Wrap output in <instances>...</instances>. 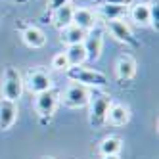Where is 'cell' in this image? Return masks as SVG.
Returning a JSON list of instances; mask_svg holds the SVG:
<instances>
[{
  "label": "cell",
  "mask_w": 159,
  "mask_h": 159,
  "mask_svg": "<svg viewBox=\"0 0 159 159\" xmlns=\"http://www.w3.org/2000/svg\"><path fill=\"white\" fill-rule=\"evenodd\" d=\"M23 77L17 71V67L8 65L2 71V79H0V96L10 102H19L21 94H23Z\"/></svg>",
  "instance_id": "obj_1"
},
{
  "label": "cell",
  "mask_w": 159,
  "mask_h": 159,
  "mask_svg": "<svg viewBox=\"0 0 159 159\" xmlns=\"http://www.w3.org/2000/svg\"><path fill=\"white\" fill-rule=\"evenodd\" d=\"M67 79L71 83H77V84H83L86 88H104L107 84V77L102 73V71H96V69H88V67H69L65 71Z\"/></svg>",
  "instance_id": "obj_2"
},
{
  "label": "cell",
  "mask_w": 159,
  "mask_h": 159,
  "mask_svg": "<svg viewBox=\"0 0 159 159\" xmlns=\"http://www.w3.org/2000/svg\"><path fill=\"white\" fill-rule=\"evenodd\" d=\"M113 104L111 96L106 92H92L88 102V123L92 125L94 129H100L102 125H106V115L107 109Z\"/></svg>",
  "instance_id": "obj_3"
},
{
  "label": "cell",
  "mask_w": 159,
  "mask_h": 159,
  "mask_svg": "<svg viewBox=\"0 0 159 159\" xmlns=\"http://www.w3.org/2000/svg\"><path fill=\"white\" fill-rule=\"evenodd\" d=\"M60 102H61V94H60V90L58 88H50L46 90V92H40L35 96V111H37V115L42 119V121H50L52 115L56 113V109H58L60 106Z\"/></svg>",
  "instance_id": "obj_4"
},
{
  "label": "cell",
  "mask_w": 159,
  "mask_h": 159,
  "mask_svg": "<svg viewBox=\"0 0 159 159\" xmlns=\"http://www.w3.org/2000/svg\"><path fill=\"white\" fill-rule=\"evenodd\" d=\"M90 96H92V88H86L83 84L73 83V84H69L65 88L61 102H63V106L69 107V109H81V107L88 106Z\"/></svg>",
  "instance_id": "obj_5"
},
{
  "label": "cell",
  "mask_w": 159,
  "mask_h": 159,
  "mask_svg": "<svg viewBox=\"0 0 159 159\" xmlns=\"http://www.w3.org/2000/svg\"><path fill=\"white\" fill-rule=\"evenodd\" d=\"M23 86H27V90L31 94H40V92H46L50 90L54 84H52V77L46 69L42 67H37V69H31L27 71L25 79H23Z\"/></svg>",
  "instance_id": "obj_6"
},
{
  "label": "cell",
  "mask_w": 159,
  "mask_h": 159,
  "mask_svg": "<svg viewBox=\"0 0 159 159\" xmlns=\"http://www.w3.org/2000/svg\"><path fill=\"white\" fill-rule=\"evenodd\" d=\"M83 46L86 50V58L90 61H98L102 56V50H104V29L100 25L90 29L83 40Z\"/></svg>",
  "instance_id": "obj_7"
},
{
  "label": "cell",
  "mask_w": 159,
  "mask_h": 159,
  "mask_svg": "<svg viewBox=\"0 0 159 159\" xmlns=\"http://www.w3.org/2000/svg\"><path fill=\"white\" fill-rule=\"evenodd\" d=\"M104 23H106V29L111 33V37H115L119 42H125L129 46H134V48L140 46V42L134 39L132 31L125 19H113V21H104Z\"/></svg>",
  "instance_id": "obj_8"
},
{
  "label": "cell",
  "mask_w": 159,
  "mask_h": 159,
  "mask_svg": "<svg viewBox=\"0 0 159 159\" xmlns=\"http://www.w3.org/2000/svg\"><path fill=\"white\" fill-rule=\"evenodd\" d=\"M17 102H10L0 98V130H10L14 127V123L17 121Z\"/></svg>",
  "instance_id": "obj_9"
},
{
  "label": "cell",
  "mask_w": 159,
  "mask_h": 159,
  "mask_svg": "<svg viewBox=\"0 0 159 159\" xmlns=\"http://www.w3.org/2000/svg\"><path fill=\"white\" fill-rule=\"evenodd\" d=\"M130 107L125 104H111L106 115V125H111V127H125L130 121Z\"/></svg>",
  "instance_id": "obj_10"
},
{
  "label": "cell",
  "mask_w": 159,
  "mask_h": 159,
  "mask_svg": "<svg viewBox=\"0 0 159 159\" xmlns=\"http://www.w3.org/2000/svg\"><path fill=\"white\" fill-rule=\"evenodd\" d=\"M73 25H77L79 29L88 33L90 29H94L98 25V16L90 8H75L73 10Z\"/></svg>",
  "instance_id": "obj_11"
},
{
  "label": "cell",
  "mask_w": 159,
  "mask_h": 159,
  "mask_svg": "<svg viewBox=\"0 0 159 159\" xmlns=\"http://www.w3.org/2000/svg\"><path fill=\"white\" fill-rule=\"evenodd\" d=\"M115 73L119 81H132L134 75H136V60L132 58L130 54H121L117 65H115Z\"/></svg>",
  "instance_id": "obj_12"
},
{
  "label": "cell",
  "mask_w": 159,
  "mask_h": 159,
  "mask_svg": "<svg viewBox=\"0 0 159 159\" xmlns=\"http://www.w3.org/2000/svg\"><path fill=\"white\" fill-rule=\"evenodd\" d=\"M21 39L29 48H42L46 44V35L37 25H23L21 27Z\"/></svg>",
  "instance_id": "obj_13"
},
{
  "label": "cell",
  "mask_w": 159,
  "mask_h": 159,
  "mask_svg": "<svg viewBox=\"0 0 159 159\" xmlns=\"http://www.w3.org/2000/svg\"><path fill=\"white\" fill-rule=\"evenodd\" d=\"M127 14H129L127 6H113V4H98V10H96L98 19H104V21L123 19Z\"/></svg>",
  "instance_id": "obj_14"
},
{
  "label": "cell",
  "mask_w": 159,
  "mask_h": 159,
  "mask_svg": "<svg viewBox=\"0 0 159 159\" xmlns=\"http://www.w3.org/2000/svg\"><path fill=\"white\" fill-rule=\"evenodd\" d=\"M129 16L138 27H148L150 25V4L148 2H138L129 8Z\"/></svg>",
  "instance_id": "obj_15"
},
{
  "label": "cell",
  "mask_w": 159,
  "mask_h": 159,
  "mask_svg": "<svg viewBox=\"0 0 159 159\" xmlns=\"http://www.w3.org/2000/svg\"><path fill=\"white\" fill-rule=\"evenodd\" d=\"M73 10L75 8L71 4H67V6H63L60 10H56V12H52V23H54V27L61 31L65 27L73 25Z\"/></svg>",
  "instance_id": "obj_16"
},
{
  "label": "cell",
  "mask_w": 159,
  "mask_h": 159,
  "mask_svg": "<svg viewBox=\"0 0 159 159\" xmlns=\"http://www.w3.org/2000/svg\"><path fill=\"white\" fill-rule=\"evenodd\" d=\"M86 37V31L79 29L77 25H69L60 31V40L65 44V46H73V44H83Z\"/></svg>",
  "instance_id": "obj_17"
},
{
  "label": "cell",
  "mask_w": 159,
  "mask_h": 159,
  "mask_svg": "<svg viewBox=\"0 0 159 159\" xmlns=\"http://www.w3.org/2000/svg\"><path fill=\"white\" fill-rule=\"evenodd\" d=\"M123 150V140L119 136H106L98 146L100 155H119Z\"/></svg>",
  "instance_id": "obj_18"
},
{
  "label": "cell",
  "mask_w": 159,
  "mask_h": 159,
  "mask_svg": "<svg viewBox=\"0 0 159 159\" xmlns=\"http://www.w3.org/2000/svg\"><path fill=\"white\" fill-rule=\"evenodd\" d=\"M67 61H69V67H81L84 61H88L86 58V50L83 44H73V46H67V50L63 52Z\"/></svg>",
  "instance_id": "obj_19"
},
{
  "label": "cell",
  "mask_w": 159,
  "mask_h": 159,
  "mask_svg": "<svg viewBox=\"0 0 159 159\" xmlns=\"http://www.w3.org/2000/svg\"><path fill=\"white\" fill-rule=\"evenodd\" d=\"M52 69H56V71H67L69 69V61H67L63 52H58L52 58Z\"/></svg>",
  "instance_id": "obj_20"
},
{
  "label": "cell",
  "mask_w": 159,
  "mask_h": 159,
  "mask_svg": "<svg viewBox=\"0 0 159 159\" xmlns=\"http://www.w3.org/2000/svg\"><path fill=\"white\" fill-rule=\"evenodd\" d=\"M150 25L155 31L159 29V6H157V0H152L150 2Z\"/></svg>",
  "instance_id": "obj_21"
},
{
  "label": "cell",
  "mask_w": 159,
  "mask_h": 159,
  "mask_svg": "<svg viewBox=\"0 0 159 159\" xmlns=\"http://www.w3.org/2000/svg\"><path fill=\"white\" fill-rule=\"evenodd\" d=\"M94 4H113V6H127L130 8L134 4V0H94Z\"/></svg>",
  "instance_id": "obj_22"
},
{
  "label": "cell",
  "mask_w": 159,
  "mask_h": 159,
  "mask_svg": "<svg viewBox=\"0 0 159 159\" xmlns=\"http://www.w3.org/2000/svg\"><path fill=\"white\" fill-rule=\"evenodd\" d=\"M67 4H71V0H48V12H56V10H60Z\"/></svg>",
  "instance_id": "obj_23"
},
{
  "label": "cell",
  "mask_w": 159,
  "mask_h": 159,
  "mask_svg": "<svg viewBox=\"0 0 159 159\" xmlns=\"http://www.w3.org/2000/svg\"><path fill=\"white\" fill-rule=\"evenodd\" d=\"M100 159H121V155H100Z\"/></svg>",
  "instance_id": "obj_24"
},
{
  "label": "cell",
  "mask_w": 159,
  "mask_h": 159,
  "mask_svg": "<svg viewBox=\"0 0 159 159\" xmlns=\"http://www.w3.org/2000/svg\"><path fill=\"white\" fill-rule=\"evenodd\" d=\"M44 159H52V157H44Z\"/></svg>",
  "instance_id": "obj_25"
},
{
  "label": "cell",
  "mask_w": 159,
  "mask_h": 159,
  "mask_svg": "<svg viewBox=\"0 0 159 159\" xmlns=\"http://www.w3.org/2000/svg\"><path fill=\"white\" fill-rule=\"evenodd\" d=\"M17 2H23V0H17Z\"/></svg>",
  "instance_id": "obj_26"
}]
</instances>
